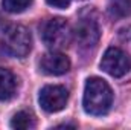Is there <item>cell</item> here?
I'll list each match as a JSON object with an SVG mask.
<instances>
[{
    "mask_svg": "<svg viewBox=\"0 0 131 130\" xmlns=\"http://www.w3.org/2000/svg\"><path fill=\"white\" fill-rule=\"evenodd\" d=\"M50 6H53V8H58V9H66V8H69V5H70V0H46Z\"/></svg>",
    "mask_w": 131,
    "mask_h": 130,
    "instance_id": "cell-12",
    "label": "cell"
},
{
    "mask_svg": "<svg viewBox=\"0 0 131 130\" xmlns=\"http://www.w3.org/2000/svg\"><path fill=\"white\" fill-rule=\"evenodd\" d=\"M128 38H130V41H131V28H130V31H128Z\"/></svg>",
    "mask_w": 131,
    "mask_h": 130,
    "instance_id": "cell-13",
    "label": "cell"
},
{
    "mask_svg": "<svg viewBox=\"0 0 131 130\" xmlns=\"http://www.w3.org/2000/svg\"><path fill=\"white\" fill-rule=\"evenodd\" d=\"M17 90V78L15 75L5 69L0 67V101H8L15 95Z\"/></svg>",
    "mask_w": 131,
    "mask_h": 130,
    "instance_id": "cell-8",
    "label": "cell"
},
{
    "mask_svg": "<svg viewBox=\"0 0 131 130\" xmlns=\"http://www.w3.org/2000/svg\"><path fill=\"white\" fill-rule=\"evenodd\" d=\"M31 3H32V0H2L3 9L8 12H12V14L25 11L26 8L31 6Z\"/></svg>",
    "mask_w": 131,
    "mask_h": 130,
    "instance_id": "cell-11",
    "label": "cell"
},
{
    "mask_svg": "<svg viewBox=\"0 0 131 130\" xmlns=\"http://www.w3.org/2000/svg\"><path fill=\"white\" fill-rule=\"evenodd\" d=\"M113 104V90L108 83L99 77H92L87 80L84 87L82 106L89 115L102 116Z\"/></svg>",
    "mask_w": 131,
    "mask_h": 130,
    "instance_id": "cell-1",
    "label": "cell"
},
{
    "mask_svg": "<svg viewBox=\"0 0 131 130\" xmlns=\"http://www.w3.org/2000/svg\"><path fill=\"white\" fill-rule=\"evenodd\" d=\"M72 37L81 48L89 49V48L96 46V43L99 41V37H101V31H99V26L95 20L81 18L75 25V28L72 31Z\"/></svg>",
    "mask_w": 131,
    "mask_h": 130,
    "instance_id": "cell-6",
    "label": "cell"
},
{
    "mask_svg": "<svg viewBox=\"0 0 131 130\" xmlns=\"http://www.w3.org/2000/svg\"><path fill=\"white\" fill-rule=\"evenodd\" d=\"M69 99V92L63 86H46L41 89L40 92V106L43 107V110L49 112V113H55L63 110L67 104Z\"/></svg>",
    "mask_w": 131,
    "mask_h": 130,
    "instance_id": "cell-5",
    "label": "cell"
},
{
    "mask_svg": "<svg viewBox=\"0 0 131 130\" xmlns=\"http://www.w3.org/2000/svg\"><path fill=\"white\" fill-rule=\"evenodd\" d=\"M101 67L104 72L114 78L127 75L131 69V57L119 48H108L101 60Z\"/></svg>",
    "mask_w": 131,
    "mask_h": 130,
    "instance_id": "cell-4",
    "label": "cell"
},
{
    "mask_svg": "<svg viewBox=\"0 0 131 130\" xmlns=\"http://www.w3.org/2000/svg\"><path fill=\"white\" fill-rule=\"evenodd\" d=\"M40 67L47 75H63L70 69V60L63 52L52 51L41 57Z\"/></svg>",
    "mask_w": 131,
    "mask_h": 130,
    "instance_id": "cell-7",
    "label": "cell"
},
{
    "mask_svg": "<svg viewBox=\"0 0 131 130\" xmlns=\"http://www.w3.org/2000/svg\"><path fill=\"white\" fill-rule=\"evenodd\" d=\"M2 43L6 52L15 58H25L32 48V38L29 31L21 25H11L5 28Z\"/></svg>",
    "mask_w": 131,
    "mask_h": 130,
    "instance_id": "cell-2",
    "label": "cell"
},
{
    "mask_svg": "<svg viewBox=\"0 0 131 130\" xmlns=\"http://www.w3.org/2000/svg\"><path fill=\"white\" fill-rule=\"evenodd\" d=\"M11 127L17 130H28V129H34L35 127V119L29 112H17L12 119H11Z\"/></svg>",
    "mask_w": 131,
    "mask_h": 130,
    "instance_id": "cell-9",
    "label": "cell"
},
{
    "mask_svg": "<svg viewBox=\"0 0 131 130\" xmlns=\"http://www.w3.org/2000/svg\"><path fill=\"white\" fill-rule=\"evenodd\" d=\"M108 11L114 17H130L131 0H108Z\"/></svg>",
    "mask_w": 131,
    "mask_h": 130,
    "instance_id": "cell-10",
    "label": "cell"
},
{
    "mask_svg": "<svg viewBox=\"0 0 131 130\" xmlns=\"http://www.w3.org/2000/svg\"><path fill=\"white\" fill-rule=\"evenodd\" d=\"M72 38V29L61 17L47 20L41 28V40L50 49H60L69 44Z\"/></svg>",
    "mask_w": 131,
    "mask_h": 130,
    "instance_id": "cell-3",
    "label": "cell"
}]
</instances>
